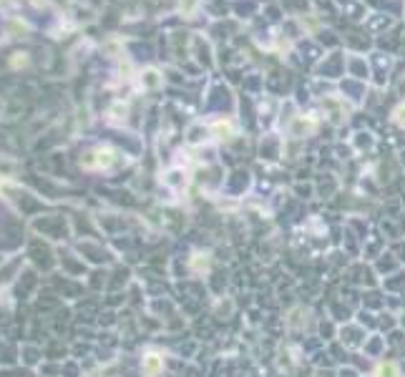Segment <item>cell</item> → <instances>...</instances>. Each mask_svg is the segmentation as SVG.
Here are the masks:
<instances>
[{
	"label": "cell",
	"instance_id": "6da1fadb",
	"mask_svg": "<svg viewBox=\"0 0 405 377\" xmlns=\"http://www.w3.org/2000/svg\"><path fill=\"white\" fill-rule=\"evenodd\" d=\"M162 370V357L159 354H146L144 357V372L146 375H157V372Z\"/></svg>",
	"mask_w": 405,
	"mask_h": 377
}]
</instances>
